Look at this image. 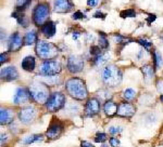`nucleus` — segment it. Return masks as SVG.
Wrapping results in <instances>:
<instances>
[{
    "label": "nucleus",
    "mask_w": 163,
    "mask_h": 147,
    "mask_svg": "<svg viewBox=\"0 0 163 147\" xmlns=\"http://www.w3.org/2000/svg\"><path fill=\"white\" fill-rule=\"evenodd\" d=\"M102 80L109 87H116L122 81V71L115 65H109L102 71Z\"/></svg>",
    "instance_id": "f03ea898"
},
{
    "label": "nucleus",
    "mask_w": 163,
    "mask_h": 147,
    "mask_svg": "<svg viewBox=\"0 0 163 147\" xmlns=\"http://www.w3.org/2000/svg\"><path fill=\"white\" fill-rule=\"evenodd\" d=\"M16 19H17V23H19L21 26H23V27H27L28 22H27V19H26V17L24 16V15H22V13L19 15V17H17Z\"/></svg>",
    "instance_id": "2f4dec72"
},
{
    "label": "nucleus",
    "mask_w": 163,
    "mask_h": 147,
    "mask_svg": "<svg viewBox=\"0 0 163 147\" xmlns=\"http://www.w3.org/2000/svg\"><path fill=\"white\" fill-rule=\"evenodd\" d=\"M136 96V91L133 89H131V88H128V89L124 90V92H123V97L125 98L126 101H132L134 100Z\"/></svg>",
    "instance_id": "cd10ccee"
},
{
    "label": "nucleus",
    "mask_w": 163,
    "mask_h": 147,
    "mask_svg": "<svg viewBox=\"0 0 163 147\" xmlns=\"http://www.w3.org/2000/svg\"><path fill=\"white\" fill-rule=\"evenodd\" d=\"M43 78V81L45 82L46 85H56L60 82V78L57 76H44L41 77Z\"/></svg>",
    "instance_id": "393cba45"
},
{
    "label": "nucleus",
    "mask_w": 163,
    "mask_h": 147,
    "mask_svg": "<svg viewBox=\"0 0 163 147\" xmlns=\"http://www.w3.org/2000/svg\"><path fill=\"white\" fill-rule=\"evenodd\" d=\"M84 68V61L80 55H70L68 58V69L70 73H81Z\"/></svg>",
    "instance_id": "9d476101"
},
{
    "label": "nucleus",
    "mask_w": 163,
    "mask_h": 147,
    "mask_svg": "<svg viewBox=\"0 0 163 147\" xmlns=\"http://www.w3.org/2000/svg\"><path fill=\"white\" fill-rule=\"evenodd\" d=\"M135 114V107L129 103H121L118 108V116L123 118H131Z\"/></svg>",
    "instance_id": "4468645a"
},
{
    "label": "nucleus",
    "mask_w": 163,
    "mask_h": 147,
    "mask_svg": "<svg viewBox=\"0 0 163 147\" xmlns=\"http://www.w3.org/2000/svg\"><path fill=\"white\" fill-rule=\"evenodd\" d=\"M41 32H43V34L45 35L46 37L51 38V37H54V35L56 34L57 32L56 25H54V22H47V23L41 27Z\"/></svg>",
    "instance_id": "aec40b11"
},
{
    "label": "nucleus",
    "mask_w": 163,
    "mask_h": 147,
    "mask_svg": "<svg viewBox=\"0 0 163 147\" xmlns=\"http://www.w3.org/2000/svg\"><path fill=\"white\" fill-rule=\"evenodd\" d=\"M99 0H87V4L89 6H96L98 4Z\"/></svg>",
    "instance_id": "79ce46f5"
},
{
    "label": "nucleus",
    "mask_w": 163,
    "mask_h": 147,
    "mask_svg": "<svg viewBox=\"0 0 163 147\" xmlns=\"http://www.w3.org/2000/svg\"><path fill=\"white\" fill-rule=\"evenodd\" d=\"M73 8V4L70 0H54V11L58 13L70 12Z\"/></svg>",
    "instance_id": "dca6fc26"
},
{
    "label": "nucleus",
    "mask_w": 163,
    "mask_h": 147,
    "mask_svg": "<svg viewBox=\"0 0 163 147\" xmlns=\"http://www.w3.org/2000/svg\"><path fill=\"white\" fill-rule=\"evenodd\" d=\"M161 101H162V102H163V95H161Z\"/></svg>",
    "instance_id": "de8ad7c7"
},
{
    "label": "nucleus",
    "mask_w": 163,
    "mask_h": 147,
    "mask_svg": "<svg viewBox=\"0 0 163 147\" xmlns=\"http://www.w3.org/2000/svg\"><path fill=\"white\" fill-rule=\"evenodd\" d=\"M8 141V134H1V145H3V143Z\"/></svg>",
    "instance_id": "c03bdc74"
},
{
    "label": "nucleus",
    "mask_w": 163,
    "mask_h": 147,
    "mask_svg": "<svg viewBox=\"0 0 163 147\" xmlns=\"http://www.w3.org/2000/svg\"><path fill=\"white\" fill-rule=\"evenodd\" d=\"M7 61H8V53H7V52H2L1 55H0V63L3 64Z\"/></svg>",
    "instance_id": "4c0bfd02"
},
{
    "label": "nucleus",
    "mask_w": 163,
    "mask_h": 147,
    "mask_svg": "<svg viewBox=\"0 0 163 147\" xmlns=\"http://www.w3.org/2000/svg\"><path fill=\"white\" fill-rule=\"evenodd\" d=\"M80 36H81V32H73V36H72V37H73L74 40H76V39H77Z\"/></svg>",
    "instance_id": "a18cd8bd"
},
{
    "label": "nucleus",
    "mask_w": 163,
    "mask_h": 147,
    "mask_svg": "<svg viewBox=\"0 0 163 147\" xmlns=\"http://www.w3.org/2000/svg\"><path fill=\"white\" fill-rule=\"evenodd\" d=\"M84 111H85L86 117H94V116L98 115L100 111V102L95 97L89 98L86 103Z\"/></svg>",
    "instance_id": "9b49d317"
},
{
    "label": "nucleus",
    "mask_w": 163,
    "mask_h": 147,
    "mask_svg": "<svg viewBox=\"0 0 163 147\" xmlns=\"http://www.w3.org/2000/svg\"><path fill=\"white\" fill-rule=\"evenodd\" d=\"M30 3V0H16L15 2V11L22 13V11L25 10Z\"/></svg>",
    "instance_id": "a878e982"
},
{
    "label": "nucleus",
    "mask_w": 163,
    "mask_h": 147,
    "mask_svg": "<svg viewBox=\"0 0 163 147\" xmlns=\"http://www.w3.org/2000/svg\"><path fill=\"white\" fill-rule=\"evenodd\" d=\"M138 42H139L140 45L147 48V49H148V48H150L151 45H152V42H151V41L146 40V39H139V40H138Z\"/></svg>",
    "instance_id": "c9c22d12"
},
{
    "label": "nucleus",
    "mask_w": 163,
    "mask_h": 147,
    "mask_svg": "<svg viewBox=\"0 0 163 147\" xmlns=\"http://www.w3.org/2000/svg\"><path fill=\"white\" fill-rule=\"evenodd\" d=\"M30 97L33 101L38 104H46L49 98V92L46 84H41L39 82H34L30 85Z\"/></svg>",
    "instance_id": "7ed1b4c3"
},
{
    "label": "nucleus",
    "mask_w": 163,
    "mask_h": 147,
    "mask_svg": "<svg viewBox=\"0 0 163 147\" xmlns=\"http://www.w3.org/2000/svg\"><path fill=\"white\" fill-rule=\"evenodd\" d=\"M109 143H110V146L111 147H119L120 146V140L116 139V137H111Z\"/></svg>",
    "instance_id": "e433bc0d"
},
{
    "label": "nucleus",
    "mask_w": 163,
    "mask_h": 147,
    "mask_svg": "<svg viewBox=\"0 0 163 147\" xmlns=\"http://www.w3.org/2000/svg\"><path fill=\"white\" fill-rule=\"evenodd\" d=\"M36 108L34 106H26L23 107L21 110L19 111V119L22 123L24 124H30L36 118Z\"/></svg>",
    "instance_id": "6e6552de"
},
{
    "label": "nucleus",
    "mask_w": 163,
    "mask_h": 147,
    "mask_svg": "<svg viewBox=\"0 0 163 147\" xmlns=\"http://www.w3.org/2000/svg\"><path fill=\"white\" fill-rule=\"evenodd\" d=\"M63 123L58 119H52L51 123H50L49 128H48L47 132H46V136L49 140H56L61 135L63 132Z\"/></svg>",
    "instance_id": "1a4fd4ad"
},
{
    "label": "nucleus",
    "mask_w": 163,
    "mask_h": 147,
    "mask_svg": "<svg viewBox=\"0 0 163 147\" xmlns=\"http://www.w3.org/2000/svg\"><path fill=\"white\" fill-rule=\"evenodd\" d=\"M120 16L122 19H127V17H135L136 16V12L134 9H126V10L121 11Z\"/></svg>",
    "instance_id": "c756f323"
},
{
    "label": "nucleus",
    "mask_w": 163,
    "mask_h": 147,
    "mask_svg": "<svg viewBox=\"0 0 163 147\" xmlns=\"http://www.w3.org/2000/svg\"><path fill=\"white\" fill-rule=\"evenodd\" d=\"M107 140V134L102 132H97L96 136H95V142L97 143H103Z\"/></svg>",
    "instance_id": "7c9ffc66"
},
{
    "label": "nucleus",
    "mask_w": 163,
    "mask_h": 147,
    "mask_svg": "<svg viewBox=\"0 0 163 147\" xmlns=\"http://www.w3.org/2000/svg\"><path fill=\"white\" fill-rule=\"evenodd\" d=\"M157 89L159 92H163V80H158V83H157Z\"/></svg>",
    "instance_id": "ea45409f"
},
{
    "label": "nucleus",
    "mask_w": 163,
    "mask_h": 147,
    "mask_svg": "<svg viewBox=\"0 0 163 147\" xmlns=\"http://www.w3.org/2000/svg\"><path fill=\"white\" fill-rule=\"evenodd\" d=\"M57 48L45 40H38L36 43V54L44 60H50L57 55Z\"/></svg>",
    "instance_id": "20e7f679"
},
{
    "label": "nucleus",
    "mask_w": 163,
    "mask_h": 147,
    "mask_svg": "<svg viewBox=\"0 0 163 147\" xmlns=\"http://www.w3.org/2000/svg\"><path fill=\"white\" fill-rule=\"evenodd\" d=\"M100 53H102V52H100V47H97V45H92V47L90 48V54H92L94 56L99 55Z\"/></svg>",
    "instance_id": "72a5a7b5"
},
{
    "label": "nucleus",
    "mask_w": 163,
    "mask_h": 147,
    "mask_svg": "<svg viewBox=\"0 0 163 147\" xmlns=\"http://www.w3.org/2000/svg\"><path fill=\"white\" fill-rule=\"evenodd\" d=\"M156 19H157V16H156L155 14H150L148 16V19H147V22H148V25H150L151 23H152L153 21H156Z\"/></svg>",
    "instance_id": "a19ab883"
},
{
    "label": "nucleus",
    "mask_w": 163,
    "mask_h": 147,
    "mask_svg": "<svg viewBox=\"0 0 163 147\" xmlns=\"http://www.w3.org/2000/svg\"><path fill=\"white\" fill-rule=\"evenodd\" d=\"M65 95L61 92H54L51 95L49 96L47 103H46V106L47 109L51 113H56V111L60 110L65 104Z\"/></svg>",
    "instance_id": "423d86ee"
},
{
    "label": "nucleus",
    "mask_w": 163,
    "mask_h": 147,
    "mask_svg": "<svg viewBox=\"0 0 163 147\" xmlns=\"http://www.w3.org/2000/svg\"><path fill=\"white\" fill-rule=\"evenodd\" d=\"M118 104L112 101H107L103 106V110H105V115L109 116V117H113L114 115H118Z\"/></svg>",
    "instance_id": "a211bd4d"
},
{
    "label": "nucleus",
    "mask_w": 163,
    "mask_h": 147,
    "mask_svg": "<svg viewBox=\"0 0 163 147\" xmlns=\"http://www.w3.org/2000/svg\"><path fill=\"white\" fill-rule=\"evenodd\" d=\"M0 76H1L2 80L4 81H13L19 78V73H17L16 68L14 66H8L1 69Z\"/></svg>",
    "instance_id": "ddd939ff"
},
{
    "label": "nucleus",
    "mask_w": 163,
    "mask_h": 147,
    "mask_svg": "<svg viewBox=\"0 0 163 147\" xmlns=\"http://www.w3.org/2000/svg\"><path fill=\"white\" fill-rule=\"evenodd\" d=\"M24 45H32L34 43H37V34L34 30H30V32H26L25 36H24Z\"/></svg>",
    "instance_id": "412c9836"
},
{
    "label": "nucleus",
    "mask_w": 163,
    "mask_h": 147,
    "mask_svg": "<svg viewBox=\"0 0 163 147\" xmlns=\"http://www.w3.org/2000/svg\"><path fill=\"white\" fill-rule=\"evenodd\" d=\"M65 89L68 93L73 97L74 100L83 101L87 97L88 91L86 84L81 78H71L65 83Z\"/></svg>",
    "instance_id": "f257e3e1"
},
{
    "label": "nucleus",
    "mask_w": 163,
    "mask_h": 147,
    "mask_svg": "<svg viewBox=\"0 0 163 147\" xmlns=\"http://www.w3.org/2000/svg\"><path fill=\"white\" fill-rule=\"evenodd\" d=\"M108 60H109V55L107 53H100L99 55L95 56L92 62L96 66H102L103 64L108 62Z\"/></svg>",
    "instance_id": "5701e85b"
},
{
    "label": "nucleus",
    "mask_w": 163,
    "mask_h": 147,
    "mask_svg": "<svg viewBox=\"0 0 163 147\" xmlns=\"http://www.w3.org/2000/svg\"><path fill=\"white\" fill-rule=\"evenodd\" d=\"M153 63H155L156 68H160L163 64V60L161 54L159 53V51H155L153 52Z\"/></svg>",
    "instance_id": "c85d7f7f"
},
{
    "label": "nucleus",
    "mask_w": 163,
    "mask_h": 147,
    "mask_svg": "<svg viewBox=\"0 0 163 147\" xmlns=\"http://www.w3.org/2000/svg\"><path fill=\"white\" fill-rule=\"evenodd\" d=\"M30 98V89L26 88H17L15 91L14 97H13V102L15 105H22L24 103L28 102Z\"/></svg>",
    "instance_id": "f8f14e48"
},
{
    "label": "nucleus",
    "mask_w": 163,
    "mask_h": 147,
    "mask_svg": "<svg viewBox=\"0 0 163 147\" xmlns=\"http://www.w3.org/2000/svg\"><path fill=\"white\" fill-rule=\"evenodd\" d=\"M142 74H144V78L146 80V82H150V80L153 78V68L151 65H145L142 67Z\"/></svg>",
    "instance_id": "b1692460"
},
{
    "label": "nucleus",
    "mask_w": 163,
    "mask_h": 147,
    "mask_svg": "<svg viewBox=\"0 0 163 147\" xmlns=\"http://www.w3.org/2000/svg\"><path fill=\"white\" fill-rule=\"evenodd\" d=\"M72 17H73V19H85V14H84L82 11H75V12L73 13V15H72Z\"/></svg>",
    "instance_id": "f704fd0d"
},
{
    "label": "nucleus",
    "mask_w": 163,
    "mask_h": 147,
    "mask_svg": "<svg viewBox=\"0 0 163 147\" xmlns=\"http://www.w3.org/2000/svg\"><path fill=\"white\" fill-rule=\"evenodd\" d=\"M50 11L49 6L47 3H39L35 6L34 11H33V22L35 23L36 26H44L48 21Z\"/></svg>",
    "instance_id": "39448f33"
},
{
    "label": "nucleus",
    "mask_w": 163,
    "mask_h": 147,
    "mask_svg": "<svg viewBox=\"0 0 163 147\" xmlns=\"http://www.w3.org/2000/svg\"><path fill=\"white\" fill-rule=\"evenodd\" d=\"M24 40L22 39V37L20 36L19 32H14L11 36L10 41H9V50L11 52H17L23 45Z\"/></svg>",
    "instance_id": "2eb2a0df"
},
{
    "label": "nucleus",
    "mask_w": 163,
    "mask_h": 147,
    "mask_svg": "<svg viewBox=\"0 0 163 147\" xmlns=\"http://www.w3.org/2000/svg\"><path fill=\"white\" fill-rule=\"evenodd\" d=\"M107 16V15L105 14V13H101L100 11H97L96 13L94 14V17H96V19H105V17Z\"/></svg>",
    "instance_id": "58836bf2"
},
{
    "label": "nucleus",
    "mask_w": 163,
    "mask_h": 147,
    "mask_svg": "<svg viewBox=\"0 0 163 147\" xmlns=\"http://www.w3.org/2000/svg\"><path fill=\"white\" fill-rule=\"evenodd\" d=\"M21 66L25 71H33L35 69V66H36L35 58L34 56H26V58H24L21 63Z\"/></svg>",
    "instance_id": "6ab92c4d"
},
{
    "label": "nucleus",
    "mask_w": 163,
    "mask_h": 147,
    "mask_svg": "<svg viewBox=\"0 0 163 147\" xmlns=\"http://www.w3.org/2000/svg\"><path fill=\"white\" fill-rule=\"evenodd\" d=\"M123 129L121 127H118V126H112L109 128V133L110 134H118V133H121L122 132Z\"/></svg>",
    "instance_id": "473e14b6"
},
{
    "label": "nucleus",
    "mask_w": 163,
    "mask_h": 147,
    "mask_svg": "<svg viewBox=\"0 0 163 147\" xmlns=\"http://www.w3.org/2000/svg\"><path fill=\"white\" fill-rule=\"evenodd\" d=\"M99 47L101 49H108L109 48V41L107 39V35L105 32H99Z\"/></svg>",
    "instance_id": "bb28decb"
},
{
    "label": "nucleus",
    "mask_w": 163,
    "mask_h": 147,
    "mask_svg": "<svg viewBox=\"0 0 163 147\" xmlns=\"http://www.w3.org/2000/svg\"><path fill=\"white\" fill-rule=\"evenodd\" d=\"M81 147H95L94 145H92L91 143H89V142L87 141H83L81 143Z\"/></svg>",
    "instance_id": "37998d69"
},
{
    "label": "nucleus",
    "mask_w": 163,
    "mask_h": 147,
    "mask_svg": "<svg viewBox=\"0 0 163 147\" xmlns=\"http://www.w3.org/2000/svg\"><path fill=\"white\" fill-rule=\"evenodd\" d=\"M101 147H109V146H108V145H102Z\"/></svg>",
    "instance_id": "49530a36"
},
{
    "label": "nucleus",
    "mask_w": 163,
    "mask_h": 147,
    "mask_svg": "<svg viewBox=\"0 0 163 147\" xmlns=\"http://www.w3.org/2000/svg\"><path fill=\"white\" fill-rule=\"evenodd\" d=\"M14 119V114L9 108H1L0 110V123L2 126H7L13 122Z\"/></svg>",
    "instance_id": "f3484780"
},
{
    "label": "nucleus",
    "mask_w": 163,
    "mask_h": 147,
    "mask_svg": "<svg viewBox=\"0 0 163 147\" xmlns=\"http://www.w3.org/2000/svg\"><path fill=\"white\" fill-rule=\"evenodd\" d=\"M61 71V64L57 61L47 60L40 65L39 73L43 76H54Z\"/></svg>",
    "instance_id": "0eeeda50"
},
{
    "label": "nucleus",
    "mask_w": 163,
    "mask_h": 147,
    "mask_svg": "<svg viewBox=\"0 0 163 147\" xmlns=\"http://www.w3.org/2000/svg\"><path fill=\"white\" fill-rule=\"evenodd\" d=\"M43 140V135L41 134H32V135H27L23 139L22 143L24 145H30L33 143H36V142H39Z\"/></svg>",
    "instance_id": "4be33fe9"
}]
</instances>
